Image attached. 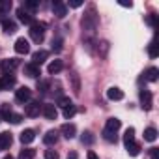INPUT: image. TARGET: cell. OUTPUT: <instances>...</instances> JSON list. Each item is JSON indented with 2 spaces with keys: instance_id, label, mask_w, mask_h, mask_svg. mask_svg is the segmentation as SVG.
Masks as SVG:
<instances>
[{
  "instance_id": "cell-1",
  "label": "cell",
  "mask_w": 159,
  "mask_h": 159,
  "mask_svg": "<svg viewBox=\"0 0 159 159\" xmlns=\"http://www.w3.org/2000/svg\"><path fill=\"white\" fill-rule=\"evenodd\" d=\"M81 26H83V38L84 39H92L96 30H98V26H99V15L96 13L94 6H90L84 11V15L81 19Z\"/></svg>"
},
{
  "instance_id": "cell-2",
  "label": "cell",
  "mask_w": 159,
  "mask_h": 159,
  "mask_svg": "<svg viewBox=\"0 0 159 159\" xmlns=\"http://www.w3.org/2000/svg\"><path fill=\"white\" fill-rule=\"evenodd\" d=\"M45 28H47V25L45 23H39V21H34L30 25L28 34H30V38H32L34 43H41L45 39Z\"/></svg>"
},
{
  "instance_id": "cell-3",
  "label": "cell",
  "mask_w": 159,
  "mask_h": 159,
  "mask_svg": "<svg viewBox=\"0 0 159 159\" xmlns=\"http://www.w3.org/2000/svg\"><path fill=\"white\" fill-rule=\"evenodd\" d=\"M41 107H43V103H39V101H30L28 105H25V114H26L28 118H36V116H39Z\"/></svg>"
},
{
  "instance_id": "cell-4",
  "label": "cell",
  "mask_w": 159,
  "mask_h": 159,
  "mask_svg": "<svg viewBox=\"0 0 159 159\" xmlns=\"http://www.w3.org/2000/svg\"><path fill=\"white\" fill-rule=\"evenodd\" d=\"M139 96H140V107H142L144 111H150V109H152V105H153L152 92H150V90H146V88H142Z\"/></svg>"
},
{
  "instance_id": "cell-5",
  "label": "cell",
  "mask_w": 159,
  "mask_h": 159,
  "mask_svg": "<svg viewBox=\"0 0 159 159\" xmlns=\"http://www.w3.org/2000/svg\"><path fill=\"white\" fill-rule=\"evenodd\" d=\"M15 99L19 103H28L32 99V90L28 86H21L19 90H15Z\"/></svg>"
},
{
  "instance_id": "cell-6",
  "label": "cell",
  "mask_w": 159,
  "mask_h": 159,
  "mask_svg": "<svg viewBox=\"0 0 159 159\" xmlns=\"http://www.w3.org/2000/svg\"><path fill=\"white\" fill-rule=\"evenodd\" d=\"M41 114H43L47 120H56V116H58L56 105H52V103H43V107H41Z\"/></svg>"
},
{
  "instance_id": "cell-7",
  "label": "cell",
  "mask_w": 159,
  "mask_h": 159,
  "mask_svg": "<svg viewBox=\"0 0 159 159\" xmlns=\"http://www.w3.org/2000/svg\"><path fill=\"white\" fill-rule=\"evenodd\" d=\"M13 49H15V52H17V54H28V52H30V43H28V39L19 38V39L15 41Z\"/></svg>"
},
{
  "instance_id": "cell-8",
  "label": "cell",
  "mask_w": 159,
  "mask_h": 159,
  "mask_svg": "<svg viewBox=\"0 0 159 159\" xmlns=\"http://www.w3.org/2000/svg\"><path fill=\"white\" fill-rule=\"evenodd\" d=\"M52 13L58 17V19H64L67 15V6L64 2H60V0H56V2L52 4Z\"/></svg>"
},
{
  "instance_id": "cell-9",
  "label": "cell",
  "mask_w": 159,
  "mask_h": 159,
  "mask_svg": "<svg viewBox=\"0 0 159 159\" xmlns=\"http://www.w3.org/2000/svg\"><path fill=\"white\" fill-rule=\"evenodd\" d=\"M0 84H2V90H10L15 86V77L11 73H4L0 77Z\"/></svg>"
},
{
  "instance_id": "cell-10",
  "label": "cell",
  "mask_w": 159,
  "mask_h": 159,
  "mask_svg": "<svg viewBox=\"0 0 159 159\" xmlns=\"http://www.w3.org/2000/svg\"><path fill=\"white\" fill-rule=\"evenodd\" d=\"M60 133H62L67 140H71V139L77 135V127H75V124H64V125L60 127Z\"/></svg>"
},
{
  "instance_id": "cell-11",
  "label": "cell",
  "mask_w": 159,
  "mask_h": 159,
  "mask_svg": "<svg viewBox=\"0 0 159 159\" xmlns=\"http://www.w3.org/2000/svg\"><path fill=\"white\" fill-rule=\"evenodd\" d=\"M13 142V137L10 131H4V133H0V150H8Z\"/></svg>"
},
{
  "instance_id": "cell-12",
  "label": "cell",
  "mask_w": 159,
  "mask_h": 159,
  "mask_svg": "<svg viewBox=\"0 0 159 159\" xmlns=\"http://www.w3.org/2000/svg\"><path fill=\"white\" fill-rule=\"evenodd\" d=\"M17 19H19L21 23H25V25H32V23H34L32 13H28L25 8H19V10H17Z\"/></svg>"
},
{
  "instance_id": "cell-13",
  "label": "cell",
  "mask_w": 159,
  "mask_h": 159,
  "mask_svg": "<svg viewBox=\"0 0 159 159\" xmlns=\"http://www.w3.org/2000/svg\"><path fill=\"white\" fill-rule=\"evenodd\" d=\"M107 98H109L111 101H120V99H124V92H122L118 86H111V88L107 90Z\"/></svg>"
},
{
  "instance_id": "cell-14",
  "label": "cell",
  "mask_w": 159,
  "mask_h": 159,
  "mask_svg": "<svg viewBox=\"0 0 159 159\" xmlns=\"http://www.w3.org/2000/svg\"><path fill=\"white\" fill-rule=\"evenodd\" d=\"M25 73H26L28 77H32V79H38V77L41 75V67L36 66V64H26V66H25Z\"/></svg>"
},
{
  "instance_id": "cell-15",
  "label": "cell",
  "mask_w": 159,
  "mask_h": 159,
  "mask_svg": "<svg viewBox=\"0 0 159 159\" xmlns=\"http://www.w3.org/2000/svg\"><path fill=\"white\" fill-rule=\"evenodd\" d=\"M43 142H45L47 146L56 144V142H58V131H56V129H49V131L45 133V137H43Z\"/></svg>"
},
{
  "instance_id": "cell-16",
  "label": "cell",
  "mask_w": 159,
  "mask_h": 159,
  "mask_svg": "<svg viewBox=\"0 0 159 159\" xmlns=\"http://www.w3.org/2000/svg\"><path fill=\"white\" fill-rule=\"evenodd\" d=\"M142 79H144V81H148V83H155L157 79H159V69L157 67H148Z\"/></svg>"
},
{
  "instance_id": "cell-17",
  "label": "cell",
  "mask_w": 159,
  "mask_h": 159,
  "mask_svg": "<svg viewBox=\"0 0 159 159\" xmlns=\"http://www.w3.org/2000/svg\"><path fill=\"white\" fill-rule=\"evenodd\" d=\"M19 60L17 58H8V60H4L2 64H0V66H2V69H4V73H8V71H13L15 67H19Z\"/></svg>"
},
{
  "instance_id": "cell-18",
  "label": "cell",
  "mask_w": 159,
  "mask_h": 159,
  "mask_svg": "<svg viewBox=\"0 0 159 159\" xmlns=\"http://www.w3.org/2000/svg\"><path fill=\"white\" fill-rule=\"evenodd\" d=\"M47 56H49V52L47 51H36L34 54H32V64H36V66H41L45 60H47Z\"/></svg>"
},
{
  "instance_id": "cell-19",
  "label": "cell",
  "mask_w": 159,
  "mask_h": 159,
  "mask_svg": "<svg viewBox=\"0 0 159 159\" xmlns=\"http://www.w3.org/2000/svg\"><path fill=\"white\" fill-rule=\"evenodd\" d=\"M120 127H122V120H118V118H109L107 124H105V129L111 131V133H116Z\"/></svg>"
},
{
  "instance_id": "cell-20",
  "label": "cell",
  "mask_w": 159,
  "mask_h": 159,
  "mask_svg": "<svg viewBox=\"0 0 159 159\" xmlns=\"http://www.w3.org/2000/svg\"><path fill=\"white\" fill-rule=\"evenodd\" d=\"M64 69V62L62 60H52L49 66H47V71L51 73V75H56V73H60Z\"/></svg>"
},
{
  "instance_id": "cell-21",
  "label": "cell",
  "mask_w": 159,
  "mask_h": 159,
  "mask_svg": "<svg viewBox=\"0 0 159 159\" xmlns=\"http://www.w3.org/2000/svg\"><path fill=\"white\" fill-rule=\"evenodd\" d=\"M34 139H36V131H34V129H25V131L21 133V137H19V140H21L23 144H30Z\"/></svg>"
},
{
  "instance_id": "cell-22",
  "label": "cell",
  "mask_w": 159,
  "mask_h": 159,
  "mask_svg": "<svg viewBox=\"0 0 159 159\" xmlns=\"http://www.w3.org/2000/svg\"><path fill=\"white\" fill-rule=\"evenodd\" d=\"M69 81H71V88L75 94H81V81H79V75L75 71L69 73Z\"/></svg>"
},
{
  "instance_id": "cell-23",
  "label": "cell",
  "mask_w": 159,
  "mask_h": 159,
  "mask_svg": "<svg viewBox=\"0 0 159 159\" xmlns=\"http://www.w3.org/2000/svg\"><path fill=\"white\" fill-rule=\"evenodd\" d=\"M2 30H4L6 34H13V32L17 30V25H15L13 21H10V19H2Z\"/></svg>"
},
{
  "instance_id": "cell-24",
  "label": "cell",
  "mask_w": 159,
  "mask_h": 159,
  "mask_svg": "<svg viewBox=\"0 0 159 159\" xmlns=\"http://www.w3.org/2000/svg\"><path fill=\"white\" fill-rule=\"evenodd\" d=\"M155 139H157V129H155V127H146V129H144V140L153 142Z\"/></svg>"
},
{
  "instance_id": "cell-25",
  "label": "cell",
  "mask_w": 159,
  "mask_h": 159,
  "mask_svg": "<svg viewBox=\"0 0 159 159\" xmlns=\"http://www.w3.org/2000/svg\"><path fill=\"white\" fill-rule=\"evenodd\" d=\"M125 150H127V153H129L131 157H137V155L140 153V144H139V142H131V144L125 146Z\"/></svg>"
},
{
  "instance_id": "cell-26",
  "label": "cell",
  "mask_w": 159,
  "mask_h": 159,
  "mask_svg": "<svg viewBox=\"0 0 159 159\" xmlns=\"http://www.w3.org/2000/svg\"><path fill=\"white\" fill-rule=\"evenodd\" d=\"M131 142H135V129H133V127H127L125 133H124V144L127 146V144H131Z\"/></svg>"
},
{
  "instance_id": "cell-27",
  "label": "cell",
  "mask_w": 159,
  "mask_h": 159,
  "mask_svg": "<svg viewBox=\"0 0 159 159\" xmlns=\"http://www.w3.org/2000/svg\"><path fill=\"white\" fill-rule=\"evenodd\" d=\"M34 157H36V150L34 148H25L19 153V159H34Z\"/></svg>"
},
{
  "instance_id": "cell-28",
  "label": "cell",
  "mask_w": 159,
  "mask_h": 159,
  "mask_svg": "<svg viewBox=\"0 0 159 159\" xmlns=\"http://www.w3.org/2000/svg\"><path fill=\"white\" fill-rule=\"evenodd\" d=\"M94 140H96V137H94V133H92V131H84V133H83V137H81V142H83V144H88V146H90V144H94Z\"/></svg>"
},
{
  "instance_id": "cell-29",
  "label": "cell",
  "mask_w": 159,
  "mask_h": 159,
  "mask_svg": "<svg viewBox=\"0 0 159 159\" xmlns=\"http://www.w3.org/2000/svg\"><path fill=\"white\" fill-rule=\"evenodd\" d=\"M62 49H64V39H62L60 36L52 38V51H54V52H60Z\"/></svg>"
},
{
  "instance_id": "cell-30",
  "label": "cell",
  "mask_w": 159,
  "mask_h": 159,
  "mask_svg": "<svg viewBox=\"0 0 159 159\" xmlns=\"http://www.w3.org/2000/svg\"><path fill=\"white\" fill-rule=\"evenodd\" d=\"M107 51H109V41H101V43H98V52H99L101 58L107 56Z\"/></svg>"
},
{
  "instance_id": "cell-31",
  "label": "cell",
  "mask_w": 159,
  "mask_h": 159,
  "mask_svg": "<svg viewBox=\"0 0 159 159\" xmlns=\"http://www.w3.org/2000/svg\"><path fill=\"white\" fill-rule=\"evenodd\" d=\"M0 114H2V118L8 122V120H10V116L13 114V112H11V107H10L8 103H4V105H2V111H0Z\"/></svg>"
},
{
  "instance_id": "cell-32",
  "label": "cell",
  "mask_w": 159,
  "mask_h": 159,
  "mask_svg": "<svg viewBox=\"0 0 159 159\" xmlns=\"http://www.w3.org/2000/svg\"><path fill=\"white\" fill-rule=\"evenodd\" d=\"M148 54H150V58H157L159 51H157V43H155V39L148 45Z\"/></svg>"
},
{
  "instance_id": "cell-33",
  "label": "cell",
  "mask_w": 159,
  "mask_h": 159,
  "mask_svg": "<svg viewBox=\"0 0 159 159\" xmlns=\"http://www.w3.org/2000/svg\"><path fill=\"white\" fill-rule=\"evenodd\" d=\"M75 112H77V107L71 103L69 107H66V109H64V118H67V120H69V118H73V116H75Z\"/></svg>"
},
{
  "instance_id": "cell-34",
  "label": "cell",
  "mask_w": 159,
  "mask_h": 159,
  "mask_svg": "<svg viewBox=\"0 0 159 159\" xmlns=\"http://www.w3.org/2000/svg\"><path fill=\"white\" fill-rule=\"evenodd\" d=\"M49 86H51L49 81H38V90H39L41 94H47V92H49Z\"/></svg>"
},
{
  "instance_id": "cell-35",
  "label": "cell",
  "mask_w": 159,
  "mask_h": 159,
  "mask_svg": "<svg viewBox=\"0 0 159 159\" xmlns=\"http://www.w3.org/2000/svg\"><path fill=\"white\" fill-rule=\"evenodd\" d=\"M56 105H58V107H62V109H66V107H69V105H71V99H69V98H66V96H60V98H58V101H56Z\"/></svg>"
},
{
  "instance_id": "cell-36",
  "label": "cell",
  "mask_w": 159,
  "mask_h": 159,
  "mask_svg": "<svg viewBox=\"0 0 159 159\" xmlns=\"http://www.w3.org/2000/svg\"><path fill=\"white\" fill-rule=\"evenodd\" d=\"M38 6H39V4H38V2H34V0H26V2H25V6H23V8H25V10H26L28 13H30V11L38 10Z\"/></svg>"
},
{
  "instance_id": "cell-37",
  "label": "cell",
  "mask_w": 159,
  "mask_h": 159,
  "mask_svg": "<svg viewBox=\"0 0 159 159\" xmlns=\"http://www.w3.org/2000/svg\"><path fill=\"white\" fill-rule=\"evenodd\" d=\"M103 139H105L107 142H116V133H111V131L103 129Z\"/></svg>"
},
{
  "instance_id": "cell-38",
  "label": "cell",
  "mask_w": 159,
  "mask_h": 159,
  "mask_svg": "<svg viewBox=\"0 0 159 159\" xmlns=\"http://www.w3.org/2000/svg\"><path fill=\"white\" fill-rule=\"evenodd\" d=\"M8 122H11V124H21V122H23V116H21V114H15V112H13V114L10 116V120H8Z\"/></svg>"
},
{
  "instance_id": "cell-39",
  "label": "cell",
  "mask_w": 159,
  "mask_h": 159,
  "mask_svg": "<svg viewBox=\"0 0 159 159\" xmlns=\"http://www.w3.org/2000/svg\"><path fill=\"white\" fill-rule=\"evenodd\" d=\"M45 159H58V153L54 150H45Z\"/></svg>"
},
{
  "instance_id": "cell-40",
  "label": "cell",
  "mask_w": 159,
  "mask_h": 159,
  "mask_svg": "<svg viewBox=\"0 0 159 159\" xmlns=\"http://www.w3.org/2000/svg\"><path fill=\"white\" fill-rule=\"evenodd\" d=\"M69 6H71V8H81L83 2H81V0H73V2H69Z\"/></svg>"
},
{
  "instance_id": "cell-41",
  "label": "cell",
  "mask_w": 159,
  "mask_h": 159,
  "mask_svg": "<svg viewBox=\"0 0 159 159\" xmlns=\"http://www.w3.org/2000/svg\"><path fill=\"white\" fill-rule=\"evenodd\" d=\"M148 23L152 25V26H155V15L152 13V15H148Z\"/></svg>"
},
{
  "instance_id": "cell-42",
  "label": "cell",
  "mask_w": 159,
  "mask_h": 159,
  "mask_svg": "<svg viewBox=\"0 0 159 159\" xmlns=\"http://www.w3.org/2000/svg\"><path fill=\"white\" fill-rule=\"evenodd\" d=\"M152 159H159V153H157V148H152Z\"/></svg>"
},
{
  "instance_id": "cell-43",
  "label": "cell",
  "mask_w": 159,
  "mask_h": 159,
  "mask_svg": "<svg viewBox=\"0 0 159 159\" xmlns=\"http://www.w3.org/2000/svg\"><path fill=\"white\" fill-rule=\"evenodd\" d=\"M67 159H79L77 152H69V153H67Z\"/></svg>"
},
{
  "instance_id": "cell-44",
  "label": "cell",
  "mask_w": 159,
  "mask_h": 159,
  "mask_svg": "<svg viewBox=\"0 0 159 159\" xmlns=\"http://www.w3.org/2000/svg\"><path fill=\"white\" fill-rule=\"evenodd\" d=\"M88 159H99L96 152H88Z\"/></svg>"
},
{
  "instance_id": "cell-45",
  "label": "cell",
  "mask_w": 159,
  "mask_h": 159,
  "mask_svg": "<svg viewBox=\"0 0 159 159\" xmlns=\"http://www.w3.org/2000/svg\"><path fill=\"white\" fill-rule=\"evenodd\" d=\"M120 6H124V8H133V2H120Z\"/></svg>"
},
{
  "instance_id": "cell-46",
  "label": "cell",
  "mask_w": 159,
  "mask_h": 159,
  "mask_svg": "<svg viewBox=\"0 0 159 159\" xmlns=\"http://www.w3.org/2000/svg\"><path fill=\"white\" fill-rule=\"evenodd\" d=\"M4 159H13V157H11V155H8V157H4Z\"/></svg>"
},
{
  "instance_id": "cell-47",
  "label": "cell",
  "mask_w": 159,
  "mask_h": 159,
  "mask_svg": "<svg viewBox=\"0 0 159 159\" xmlns=\"http://www.w3.org/2000/svg\"><path fill=\"white\" fill-rule=\"evenodd\" d=\"M0 90H2V84H0Z\"/></svg>"
}]
</instances>
